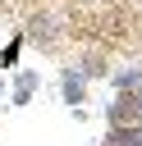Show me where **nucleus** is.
<instances>
[{
	"mask_svg": "<svg viewBox=\"0 0 142 146\" xmlns=\"http://www.w3.org/2000/svg\"><path fill=\"white\" fill-rule=\"evenodd\" d=\"M128 96H133V119H137V123H142V82H137V87H133V91H128Z\"/></svg>",
	"mask_w": 142,
	"mask_h": 146,
	"instance_id": "obj_7",
	"label": "nucleus"
},
{
	"mask_svg": "<svg viewBox=\"0 0 142 146\" xmlns=\"http://www.w3.org/2000/svg\"><path fill=\"white\" fill-rule=\"evenodd\" d=\"M27 36L46 46V41L55 36V18H50V14H37V18H32V27H27Z\"/></svg>",
	"mask_w": 142,
	"mask_h": 146,
	"instance_id": "obj_3",
	"label": "nucleus"
},
{
	"mask_svg": "<svg viewBox=\"0 0 142 146\" xmlns=\"http://www.w3.org/2000/svg\"><path fill=\"white\" fill-rule=\"evenodd\" d=\"M23 41H27V36H14V41H9L5 50H0V64H5V68H9L14 59H18V50H23Z\"/></svg>",
	"mask_w": 142,
	"mask_h": 146,
	"instance_id": "obj_6",
	"label": "nucleus"
},
{
	"mask_svg": "<svg viewBox=\"0 0 142 146\" xmlns=\"http://www.w3.org/2000/svg\"><path fill=\"white\" fill-rule=\"evenodd\" d=\"M0 91H5V78H0Z\"/></svg>",
	"mask_w": 142,
	"mask_h": 146,
	"instance_id": "obj_8",
	"label": "nucleus"
},
{
	"mask_svg": "<svg viewBox=\"0 0 142 146\" xmlns=\"http://www.w3.org/2000/svg\"><path fill=\"white\" fill-rule=\"evenodd\" d=\"M32 91H37V73H32V68H23V73H18V82H14V105H27V100H32Z\"/></svg>",
	"mask_w": 142,
	"mask_h": 146,
	"instance_id": "obj_2",
	"label": "nucleus"
},
{
	"mask_svg": "<svg viewBox=\"0 0 142 146\" xmlns=\"http://www.w3.org/2000/svg\"><path fill=\"white\" fill-rule=\"evenodd\" d=\"M60 96H64L73 110L82 105V96H87V78H82V68H69V73H64V82H60Z\"/></svg>",
	"mask_w": 142,
	"mask_h": 146,
	"instance_id": "obj_1",
	"label": "nucleus"
},
{
	"mask_svg": "<svg viewBox=\"0 0 142 146\" xmlns=\"http://www.w3.org/2000/svg\"><path fill=\"white\" fill-rule=\"evenodd\" d=\"M137 82H142V73H137V68H124V73H115V91H133Z\"/></svg>",
	"mask_w": 142,
	"mask_h": 146,
	"instance_id": "obj_5",
	"label": "nucleus"
},
{
	"mask_svg": "<svg viewBox=\"0 0 142 146\" xmlns=\"http://www.w3.org/2000/svg\"><path fill=\"white\" fill-rule=\"evenodd\" d=\"M105 146H142V128H124V123H115V132H110Z\"/></svg>",
	"mask_w": 142,
	"mask_h": 146,
	"instance_id": "obj_4",
	"label": "nucleus"
}]
</instances>
